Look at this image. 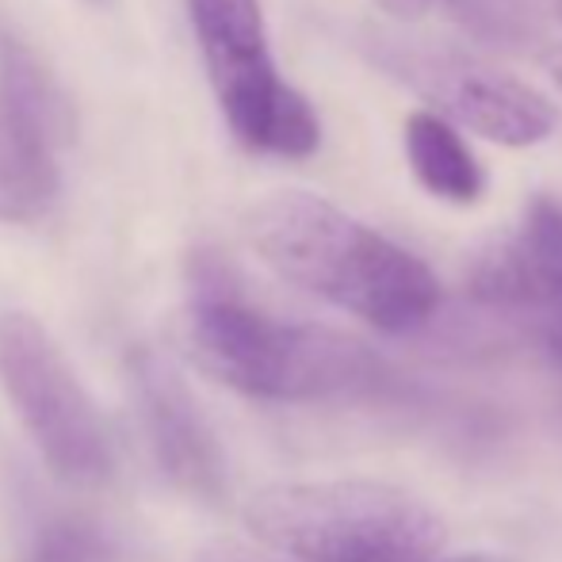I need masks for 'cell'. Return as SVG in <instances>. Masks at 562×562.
Returning a JSON list of instances; mask_svg holds the SVG:
<instances>
[{
    "label": "cell",
    "instance_id": "ba28073f",
    "mask_svg": "<svg viewBox=\"0 0 562 562\" xmlns=\"http://www.w3.org/2000/svg\"><path fill=\"white\" fill-rule=\"evenodd\" d=\"M471 295L525 326L562 368V200L528 203L520 223L479 257Z\"/></svg>",
    "mask_w": 562,
    "mask_h": 562
},
{
    "label": "cell",
    "instance_id": "7c38bea8",
    "mask_svg": "<svg viewBox=\"0 0 562 562\" xmlns=\"http://www.w3.org/2000/svg\"><path fill=\"white\" fill-rule=\"evenodd\" d=\"M27 562H119L115 540L81 517H54L38 525Z\"/></svg>",
    "mask_w": 562,
    "mask_h": 562
},
{
    "label": "cell",
    "instance_id": "52a82bcc",
    "mask_svg": "<svg viewBox=\"0 0 562 562\" xmlns=\"http://www.w3.org/2000/svg\"><path fill=\"white\" fill-rule=\"evenodd\" d=\"M375 58L414 85L425 100L437 104V115L448 123L467 126L494 146L525 149L551 138L559 126V112L543 92L517 81L490 61L459 58V54L417 50V46H375Z\"/></svg>",
    "mask_w": 562,
    "mask_h": 562
},
{
    "label": "cell",
    "instance_id": "2e32d148",
    "mask_svg": "<svg viewBox=\"0 0 562 562\" xmlns=\"http://www.w3.org/2000/svg\"><path fill=\"white\" fill-rule=\"evenodd\" d=\"M223 562H260V559H249V555H229V559H223Z\"/></svg>",
    "mask_w": 562,
    "mask_h": 562
},
{
    "label": "cell",
    "instance_id": "9c48e42d",
    "mask_svg": "<svg viewBox=\"0 0 562 562\" xmlns=\"http://www.w3.org/2000/svg\"><path fill=\"white\" fill-rule=\"evenodd\" d=\"M131 394L142 437L172 490L195 502L226 497V456L188 383L157 352H131Z\"/></svg>",
    "mask_w": 562,
    "mask_h": 562
},
{
    "label": "cell",
    "instance_id": "277c9868",
    "mask_svg": "<svg viewBox=\"0 0 562 562\" xmlns=\"http://www.w3.org/2000/svg\"><path fill=\"white\" fill-rule=\"evenodd\" d=\"M184 4L229 134L260 157H311L322 142L318 112L276 66L260 0Z\"/></svg>",
    "mask_w": 562,
    "mask_h": 562
},
{
    "label": "cell",
    "instance_id": "3957f363",
    "mask_svg": "<svg viewBox=\"0 0 562 562\" xmlns=\"http://www.w3.org/2000/svg\"><path fill=\"white\" fill-rule=\"evenodd\" d=\"M241 517L291 562H429L448 540L432 505L371 479L276 482L245 502Z\"/></svg>",
    "mask_w": 562,
    "mask_h": 562
},
{
    "label": "cell",
    "instance_id": "5b68a950",
    "mask_svg": "<svg viewBox=\"0 0 562 562\" xmlns=\"http://www.w3.org/2000/svg\"><path fill=\"white\" fill-rule=\"evenodd\" d=\"M0 391L23 432L69 486H104L115 474L108 417L50 329L27 311H0Z\"/></svg>",
    "mask_w": 562,
    "mask_h": 562
},
{
    "label": "cell",
    "instance_id": "30bf717a",
    "mask_svg": "<svg viewBox=\"0 0 562 562\" xmlns=\"http://www.w3.org/2000/svg\"><path fill=\"white\" fill-rule=\"evenodd\" d=\"M406 161L414 169L417 184L429 195L456 207H471L486 192V169L463 142L456 123L437 112H414L402 126Z\"/></svg>",
    "mask_w": 562,
    "mask_h": 562
},
{
    "label": "cell",
    "instance_id": "4fadbf2b",
    "mask_svg": "<svg viewBox=\"0 0 562 562\" xmlns=\"http://www.w3.org/2000/svg\"><path fill=\"white\" fill-rule=\"evenodd\" d=\"M379 8H383L386 15H391V20H422L425 12H429V4L432 0H375Z\"/></svg>",
    "mask_w": 562,
    "mask_h": 562
},
{
    "label": "cell",
    "instance_id": "8992f818",
    "mask_svg": "<svg viewBox=\"0 0 562 562\" xmlns=\"http://www.w3.org/2000/svg\"><path fill=\"white\" fill-rule=\"evenodd\" d=\"M69 149V108L46 66L0 35V223H35L54 207Z\"/></svg>",
    "mask_w": 562,
    "mask_h": 562
},
{
    "label": "cell",
    "instance_id": "7a4b0ae2",
    "mask_svg": "<svg viewBox=\"0 0 562 562\" xmlns=\"http://www.w3.org/2000/svg\"><path fill=\"white\" fill-rule=\"evenodd\" d=\"M245 234L272 272L379 334H417L440 311V280L422 257L314 192L257 200Z\"/></svg>",
    "mask_w": 562,
    "mask_h": 562
},
{
    "label": "cell",
    "instance_id": "ac0fdd59",
    "mask_svg": "<svg viewBox=\"0 0 562 562\" xmlns=\"http://www.w3.org/2000/svg\"><path fill=\"white\" fill-rule=\"evenodd\" d=\"M89 4H104V0H89Z\"/></svg>",
    "mask_w": 562,
    "mask_h": 562
},
{
    "label": "cell",
    "instance_id": "6da1fadb",
    "mask_svg": "<svg viewBox=\"0 0 562 562\" xmlns=\"http://www.w3.org/2000/svg\"><path fill=\"white\" fill-rule=\"evenodd\" d=\"M184 345L195 368L252 402L334 406L391 386L386 363L363 340L260 306L218 257L192 265Z\"/></svg>",
    "mask_w": 562,
    "mask_h": 562
},
{
    "label": "cell",
    "instance_id": "8fae6325",
    "mask_svg": "<svg viewBox=\"0 0 562 562\" xmlns=\"http://www.w3.org/2000/svg\"><path fill=\"white\" fill-rule=\"evenodd\" d=\"M456 23L490 50H525L543 31V0H440Z\"/></svg>",
    "mask_w": 562,
    "mask_h": 562
},
{
    "label": "cell",
    "instance_id": "e0dca14e",
    "mask_svg": "<svg viewBox=\"0 0 562 562\" xmlns=\"http://www.w3.org/2000/svg\"><path fill=\"white\" fill-rule=\"evenodd\" d=\"M555 15H559V20H562V0H555Z\"/></svg>",
    "mask_w": 562,
    "mask_h": 562
},
{
    "label": "cell",
    "instance_id": "9a60e30c",
    "mask_svg": "<svg viewBox=\"0 0 562 562\" xmlns=\"http://www.w3.org/2000/svg\"><path fill=\"white\" fill-rule=\"evenodd\" d=\"M551 74H555V81L562 85V50L555 54V58H551Z\"/></svg>",
    "mask_w": 562,
    "mask_h": 562
},
{
    "label": "cell",
    "instance_id": "5bb4252c",
    "mask_svg": "<svg viewBox=\"0 0 562 562\" xmlns=\"http://www.w3.org/2000/svg\"><path fill=\"white\" fill-rule=\"evenodd\" d=\"M429 562H513L509 555H494V551H471V555H456V559H429Z\"/></svg>",
    "mask_w": 562,
    "mask_h": 562
}]
</instances>
